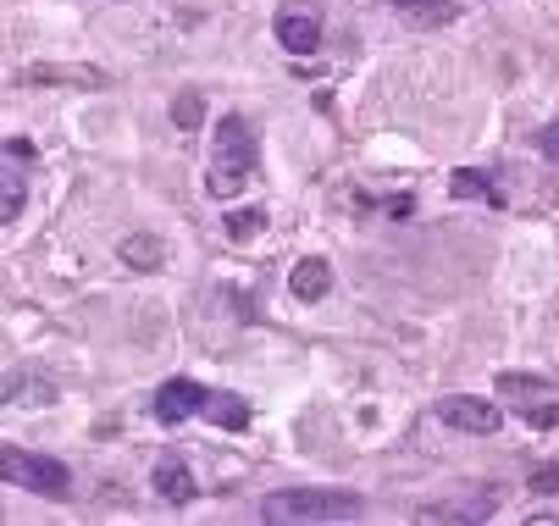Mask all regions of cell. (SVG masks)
I'll return each mask as SVG.
<instances>
[{
  "label": "cell",
  "instance_id": "obj_1",
  "mask_svg": "<svg viewBox=\"0 0 559 526\" xmlns=\"http://www.w3.org/2000/svg\"><path fill=\"white\" fill-rule=\"evenodd\" d=\"M261 515L272 526H316V521H360L366 504L344 488H288V493H272L261 504Z\"/></svg>",
  "mask_w": 559,
  "mask_h": 526
},
{
  "label": "cell",
  "instance_id": "obj_2",
  "mask_svg": "<svg viewBox=\"0 0 559 526\" xmlns=\"http://www.w3.org/2000/svg\"><path fill=\"white\" fill-rule=\"evenodd\" d=\"M255 172V133L244 117H222L216 122V144H211V172H205V189L216 200H233Z\"/></svg>",
  "mask_w": 559,
  "mask_h": 526
},
{
  "label": "cell",
  "instance_id": "obj_3",
  "mask_svg": "<svg viewBox=\"0 0 559 526\" xmlns=\"http://www.w3.org/2000/svg\"><path fill=\"white\" fill-rule=\"evenodd\" d=\"M0 477L17 482V488H28V493H39V499H67V488H72L67 460H56V455H23L17 443L0 449Z\"/></svg>",
  "mask_w": 559,
  "mask_h": 526
},
{
  "label": "cell",
  "instance_id": "obj_4",
  "mask_svg": "<svg viewBox=\"0 0 559 526\" xmlns=\"http://www.w3.org/2000/svg\"><path fill=\"white\" fill-rule=\"evenodd\" d=\"M438 421H449V427H460V432H476V438H488V432L504 427V410L493 405V399H476V394H443L438 399Z\"/></svg>",
  "mask_w": 559,
  "mask_h": 526
},
{
  "label": "cell",
  "instance_id": "obj_5",
  "mask_svg": "<svg viewBox=\"0 0 559 526\" xmlns=\"http://www.w3.org/2000/svg\"><path fill=\"white\" fill-rule=\"evenodd\" d=\"M499 394L526 399L521 410L537 421V427H559V394H554V388H543V383H532V377H515V371H504V377H499Z\"/></svg>",
  "mask_w": 559,
  "mask_h": 526
},
{
  "label": "cell",
  "instance_id": "obj_6",
  "mask_svg": "<svg viewBox=\"0 0 559 526\" xmlns=\"http://www.w3.org/2000/svg\"><path fill=\"white\" fill-rule=\"evenodd\" d=\"M205 388L189 383V377H172V383L155 388V421H167V427H178V421H189L194 410H205Z\"/></svg>",
  "mask_w": 559,
  "mask_h": 526
},
{
  "label": "cell",
  "instance_id": "obj_7",
  "mask_svg": "<svg viewBox=\"0 0 559 526\" xmlns=\"http://www.w3.org/2000/svg\"><path fill=\"white\" fill-rule=\"evenodd\" d=\"M277 39L294 56H310V50L322 45V17L310 12V6H288V12H277Z\"/></svg>",
  "mask_w": 559,
  "mask_h": 526
},
{
  "label": "cell",
  "instance_id": "obj_8",
  "mask_svg": "<svg viewBox=\"0 0 559 526\" xmlns=\"http://www.w3.org/2000/svg\"><path fill=\"white\" fill-rule=\"evenodd\" d=\"M155 493H161L167 504H189L194 493H200V482H194V471L183 466L178 455H167L161 466H155Z\"/></svg>",
  "mask_w": 559,
  "mask_h": 526
},
{
  "label": "cell",
  "instance_id": "obj_9",
  "mask_svg": "<svg viewBox=\"0 0 559 526\" xmlns=\"http://www.w3.org/2000/svg\"><path fill=\"white\" fill-rule=\"evenodd\" d=\"M288 288H294V299H322L327 288H333V266H327L322 255H305V261L288 272Z\"/></svg>",
  "mask_w": 559,
  "mask_h": 526
},
{
  "label": "cell",
  "instance_id": "obj_10",
  "mask_svg": "<svg viewBox=\"0 0 559 526\" xmlns=\"http://www.w3.org/2000/svg\"><path fill=\"white\" fill-rule=\"evenodd\" d=\"M493 499H460V504H421L416 521H488Z\"/></svg>",
  "mask_w": 559,
  "mask_h": 526
},
{
  "label": "cell",
  "instance_id": "obj_11",
  "mask_svg": "<svg viewBox=\"0 0 559 526\" xmlns=\"http://www.w3.org/2000/svg\"><path fill=\"white\" fill-rule=\"evenodd\" d=\"M117 255L133 272H155V266H161V239H155V233H128V239L117 244Z\"/></svg>",
  "mask_w": 559,
  "mask_h": 526
},
{
  "label": "cell",
  "instance_id": "obj_12",
  "mask_svg": "<svg viewBox=\"0 0 559 526\" xmlns=\"http://www.w3.org/2000/svg\"><path fill=\"white\" fill-rule=\"evenodd\" d=\"M388 6H399V12H405L410 23H421V28L454 23V0H388Z\"/></svg>",
  "mask_w": 559,
  "mask_h": 526
},
{
  "label": "cell",
  "instance_id": "obj_13",
  "mask_svg": "<svg viewBox=\"0 0 559 526\" xmlns=\"http://www.w3.org/2000/svg\"><path fill=\"white\" fill-rule=\"evenodd\" d=\"M205 416H211L216 427H227V432L250 427V405H244L238 394H211V399H205Z\"/></svg>",
  "mask_w": 559,
  "mask_h": 526
},
{
  "label": "cell",
  "instance_id": "obj_14",
  "mask_svg": "<svg viewBox=\"0 0 559 526\" xmlns=\"http://www.w3.org/2000/svg\"><path fill=\"white\" fill-rule=\"evenodd\" d=\"M28 84H89L95 89L100 72L95 67H39V72H28Z\"/></svg>",
  "mask_w": 559,
  "mask_h": 526
},
{
  "label": "cell",
  "instance_id": "obj_15",
  "mask_svg": "<svg viewBox=\"0 0 559 526\" xmlns=\"http://www.w3.org/2000/svg\"><path fill=\"white\" fill-rule=\"evenodd\" d=\"M222 228H227V239H233V244H250L255 233L266 228V211H261V205H250V211H233Z\"/></svg>",
  "mask_w": 559,
  "mask_h": 526
},
{
  "label": "cell",
  "instance_id": "obj_16",
  "mask_svg": "<svg viewBox=\"0 0 559 526\" xmlns=\"http://www.w3.org/2000/svg\"><path fill=\"white\" fill-rule=\"evenodd\" d=\"M172 122H178V128H200V122H205V100L194 95V89H183V95L172 100Z\"/></svg>",
  "mask_w": 559,
  "mask_h": 526
},
{
  "label": "cell",
  "instance_id": "obj_17",
  "mask_svg": "<svg viewBox=\"0 0 559 526\" xmlns=\"http://www.w3.org/2000/svg\"><path fill=\"white\" fill-rule=\"evenodd\" d=\"M449 189L460 194V200H471V194H488V178H482V172H471V167H460L449 178Z\"/></svg>",
  "mask_w": 559,
  "mask_h": 526
},
{
  "label": "cell",
  "instance_id": "obj_18",
  "mask_svg": "<svg viewBox=\"0 0 559 526\" xmlns=\"http://www.w3.org/2000/svg\"><path fill=\"white\" fill-rule=\"evenodd\" d=\"M532 493H559V466L532 471Z\"/></svg>",
  "mask_w": 559,
  "mask_h": 526
},
{
  "label": "cell",
  "instance_id": "obj_19",
  "mask_svg": "<svg viewBox=\"0 0 559 526\" xmlns=\"http://www.w3.org/2000/svg\"><path fill=\"white\" fill-rule=\"evenodd\" d=\"M543 150H548V156H554V161H559V122H554V128H548V133H543Z\"/></svg>",
  "mask_w": 559,
  "mask_h": 526
}]
</instances>
